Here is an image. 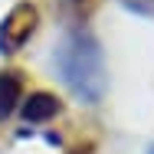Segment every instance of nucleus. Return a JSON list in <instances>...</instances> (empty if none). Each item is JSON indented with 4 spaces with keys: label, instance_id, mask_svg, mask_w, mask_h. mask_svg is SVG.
Instances as JSON below:
<instances>
[{
    "label": "nucleus",
    "instance_id": "1",
    "mask_svg": "<svg viewBox=\"0 0 154 154\" xmlns=\"http://www.w3.org/2000/svg\"><path fill=\"white\" fill-rule=\"evenodd\" d=\"M56 69L59 79L69 85V92L82 102L95 105L105 95V62H102V46L89 33H69L56 49Z\"/></svg>",
    "mask_w": 154,
    "mask_h": 154
},
{
    "label": "nucleus",
    "instance_id": "2",
    "mask_svg": "<svg viewBox=\"0 0 154 154\" xmlns=\"http://www.w3.org/2000/svg\"><path fill=\"white\" fill-rule=\"evenodd\" d=\"M36 23H39V13L33 3H17L3 23H0V53H17L33 33H36Z\"/></svg>",
    "mask_w": 154,
    "mask_h": 154
},
{
    "label": "nucleus",
    "instance_id": "3",
    "mask_svg": "<svg viewBox=\"0 0 154 154\" xmlns=\"http://www.w3.org/2000/svg\"><path fill=\"white\" fill-rule=\"evenodd\" d=\"M59 112V102L53 98L49 92H36L26 98V105H23V118L33 125H39V122H49L53 115Z\"/></svg>",
    "mask_w": 154,
    "mask_h": 154
},
{
    "label": "nucleus",
    "instance_id": "4",
    "mask_svg": "<svg viewBox=\"0 0 154 154\" xmlns=\"http://www.w3.org/2000/svg\"><path fill=\"white\" fill-rule=\"evenodd\" d=\"M20 95H23V82L17 72H0V118L10 115L17 105H20Z\"/></svg>",
    "mask_w": 154,
    "mask_h": 154
}]
</instances>
